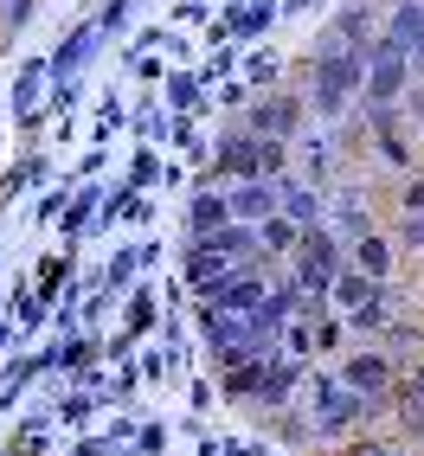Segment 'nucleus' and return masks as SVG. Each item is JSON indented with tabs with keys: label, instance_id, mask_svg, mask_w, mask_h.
Listing matches in <instances>:
<instances>
[{
	"label": "nucleus",
	"instance_id": "obj_29",
	"mask_svg": "<svg viewBox=\"0 0 424 456\" xmlns=\"http://www.w3.org/2000/svg\"><path fill=\"white\" fill-rule=\"evenodd\" d=\"M386 456H418V450L412 444H386Z\"/></svg>",
	"mask_w": 424,
	"mask_h": 456
},
{
	"label": "nucleus",
	"instance_id": "obj_24",
	"mask_svg": "<svg viewBox=\"0 0 424 456\" xmlns=\"http://www.w3.org/2000/svg\"><path fill=\"white\" fill-rule=\"evenodd\" d=\"M148 322H155V289H135L129 296V334H142Z\"/></svg>",
	"mask_w": 424,
	"mask_h": 456
},
{
	"label": "nucleus",
	"instance_id": "obj_18",
	"mask_svg": "<svg viewBox=\"0 0 424 456\" xmlns=\"http://www.w3.org/2000/svg\"><path fill=\"white\" fill-rule=\"evenodd\" d=\"M39 0H0V39H20L26 33V20H33Z\"/></svg>",
	"mask_w": 424,
	"mask_h": 456
},
{
	"label": "nucleus",
	"instance_id": "obj_12",
	"mask_svg": "<svg viewBox=\"0 0 424 456\" xmlns=\"http://www.w3.org/2000/svg\"><path fill=\"white\" fill-rule=\"evenodd\" d=\"M277 212L289 225H315L322 219V187H309V180H296V174H277Z\"/></svg>",
	"mask_w": 424,
	"mask_h": 456
},
{
	"label": "nucleus",
	"instance_id": "obj_8",
	"mask_svg": "<svg viewBox=\"0 0 424 456\" xmlns=\"http://www.w3.org/2000/svg\"><path fill=\"white\" fill-rule=\"evenodd\" d=\"M347 264H354V270H367L373 283H392V277H399V251H392L386 225H373V232L347 238Z\"/></svg>",
	"mask_w": 424,
	"mask_h": 456
},
{
	"label": "nucleus",
	"instance_id": "obj_7",
	"mask_svg": "<svg viewBox=\"0 0 424 456\" xmlns=\"http://www.w3.org/2000/svg\"><path fill=\"white\" fill-rule=\"evenodd\" d=\"M373 33H379L373 0H341V7H335V20H328V33H322V45H347V52H360Z\"/></svg>",
	"mask_w": 424,
	"mask_h": 456
},
{
	"label": "nucleus",
	"instance_id": "obj_9",
	"mask_svg": "<svg viewBox=\"0 0 424 456\" xmlns=\"http://www.w3.org/2000/svg\"><path fill=\"white\" fill-rule=\"evenodd\" d=\"M379 39L399 45L412 65H418V52H424V0H392L386 20H379Z\"/></svg>",
	"mask_w": 424,
	"mask_h": 456
},
{
	"label": "nucleus",
	"instance_id": "obj_4",
	"mask_svg": "<svg viewBox=\"0 0 424 456\" xmlns=\"http://www.w3.org/2000/svg\"><path fill=\"white\" fill-rule=\"evenodd\" d=\"M335 379H341L347 392H360V399H367V418H379V411H392V386H399V360H392L386 347H354V354H341Z\"/></svg>",
	"mask_w": 424,
	"mask_h": 456
},
{
	"label": "nucleus",
	"instance_id": "obj_21",
	"mask_svg": "<svg viewBox=\"0 0 424 456\" xmlns=\"http://www.w3.org/2000/svg\"><path fill=\"white\" fill-rule=\"evenodd\" d=\"M399 110H405V129H412V142H424V77H412V90L399 97Z\"/></svg>",
	"mask_w": 424,
	"mask_h": 456
},
{
	"label": "nucleus",
	"instance_id": "obj_5",
	"mask_svg": "<svg viewBox=\"0 0 424 456\" xmlns=\"http://www.w3.org/2000/svg\"><path fill=\"white\" fill-rule=\"evenodd\" d=\"M405 90H412V58L373 33L360 45V97L354 103H399Z\"/></svg>",
	"mask_w": 424,
	"mask_h": 456
},
{
	"label": "nucleus",
	"instance_id": "obj_19",
	"mask_svg": "<svg viewBox=\"0 0 424 456\" xmlns=\"http://www.w3.org/2000/svg\"><path fill=\"white\" fill-rule=\"evenodd\" d=\"M257 174H264V180L289 174V142H264V135H257Z\"/></svg>",
	"mask_w": 424,
	"mask_h": 456
},
{
	"label": "nucleus",
	"instance_id": "obj_2",
	"mask_svg": "<svg viewBox=\"0 0 424 456\" xmlns=\"http://www.w3.org/2000/svg\"><path fill=\"white\" fill-rule=\"evenodd\" d=\"M302 418H309V437L315 444H341L354 437L360 424H367V399L360 392H347L335 373H302Z\"/></svg>",
	"mask_w": 424,
	"mask_h": 456
},
{
	"label": "nucleus",
	"instance_id": "obj_11",
	"mask_svg": "<svg viewBox=\"0 0 424 456\" xmlns=\"http://www.w3.org/2000/svg\"><path fill=\"white\" fill-rule=\"evenodd\" d=\"M225 212L238 225H257L277 212V180H225Z\"/></svg>",
	"mask_w": 424,
	"mask_h": 456
},
{
	"label": "nucleus",
	"instance_id": "obj_17",
	"mask_svg": "<svg viewBox=\"0 0 424 456\" xmlns=\"http://www.w3.org/2000/svg\"><path fill=\"white\" fill-rule=\"evenodd\" d=\"M219 386H225V399H232V405H251V392H257V367H225V373H219Z\"/></svg>",
	"mask_w": 424,
	"mask_h": 456
},
{
	"label": "nucleus",
	"instance_id": "obj_15",
	"mask_svg": "<svg viewBox=\"0 0 424 456\" xmlns=\"http://www.w3.org/2000/svg\"><path fill=\"white\" fill-rule=\"evenodd\" d=\"M386 238H392V251H399V257H418L424 251V212H399V219L386 225Z\"/></svg>",
	"mask_w": 424,
	"mask_h": 456
},
{
	"label": "nucleus",
	"instance_id": "obj_30",
	"mask_svg": "<svg viewBox=\"0 0 424 456\" xmlns=\"http://www.w3.org/2000/svg\"><path fill=\"white\" fill-rule=\"evenodd\" d=\"M309 7H322V0H289V13H309Z\"/></svg>",
	"mask_w": 424,
	"mask_h": 456
},
{
	"label": "nucleus",
	"instance_id": "obj_28",
	"mask_svg": "<svg viewBox=\"0 0 424 456\" xmlns=\"http://www.w3.org/2000/svg\"><path fill=\"white\" fill-rule=\"evenodd\" d=\"M270 13H277V0H257V7H251L245 20H238V26H245V39H257V33H264V26H270Z\"/></svg>",
	"mask_w": 424,
	"mask_h": 456
},
{
	"label": "nucleus",
	"instance_id": "obj_22",
	"mask_svg": "<svg viewBox=\"0 0 424 456\" xmlns=\"http://www.w3.org/2000/svg\"><path fill=\"white\" fill-rule=\"evenodd\" d=\"M135 270H142V264H135V251H116V257H110V270H103V289H110V296H123Z\"/></svg>",
	"mask_w": 424,
	"mask_h": 456
},
{
	"label": "nucleus",
	"instance_id": "obj_26",
	"mask_svg": "<svg viewBox=\"0 0 424 456\" xmlns=\"http://www.w3.org/2000/svg\"><path fill=\"white\" fill-rule=\"evenodd\" d=\"M135 450H142V456H161V450H167V424H142V431H135Z\"/></svg>",
	"mask_w": 424,
	"mask_h": 456
},
{
	"label": "nucleus",
	"instance_id": "obj_14",
	"mask_svg": "<svg viewBox=\"0 0 424 456\" xmlns=\"http://www.w3.org/2000/svg\"><path fill=\"white\" fill-rule=\"evenodd\" d=\"M296 232H302V225H289L283 212H270V219H257V257L283 264V257L296 251Z\"/></svg>",
	"mask_w": 424,
	"mask_h": 456
},
{
	"label": "nucleus",
	"instance_id": "obj_10",
	"mask_svg": "<svg viewBox=\"0 0 424 456\" xmlns=\"http://www.w3.org/2000/svg\"><path fill=\"white\" fill-rule=\"evenodd\" d=\"M97 45H103V26H97V20H84V26H71V33H65V45L45 58V71H52L58 84H71V77L90 65V52H97Z\"/></svg>",
	"mask_w": 424,
	"mask_h": 456
},
{
	"label": "nucleus",
	"instance_id": "obj_23",
	"mask_svg": "<svg viewBox=\"0 0 424 456\" xmlns=\"http://www.w3.org/2000/svg\"><path fill=\"white\" fill-rule=\"evenodd\" d=\"M392 206H399V212H424V167H412V174L399 180V193H392Z\"/></svg>",
	"mask_w": 424,
	"mask_h": 456
},
{
	"label": "nucleus",
	"instance_id": "obj_13",
	"mask_svg": "<svg viewBox=\"0 0 424 456\" xmlns=\"http://www.w3.org/2000/svg\"><path fill=\"white\" fill-rule=\"evenodd\" d=\"M225 219H232V212H225V187H200L187 200V238H212Z\"/></svg>",
	"mask_w": 424,
	"mask_h": 456
},
{
	"label": "nucleus",
	"instance_id": "obj_27",
	"mask_svg": "<svg viewBox=\"0 0 424 456\" xmlns=\"http://www.w3.org/2000/svg\"><path fill=\"white\" fill-rule=\"evenodd\" d=\"M399 392H412V399L424 405V354L412 360V367H399Z\"/></svg>",
	"mask_w": 424,
	"mask_h": 456
},
{
	"label": "nucleus",
	"instance_id": "obj_6",
	"mask_svg": "<svg viewBox=\"0 0 424 456\" xmlns=\"http://www.w3.org/2000/svg\"><path fill=\"white\" fill-rule=\"evenodd\" d=\"M302 373H309V360L270 354L264 367H257V392H251V405H245V411L270 418V411H283V405H296V392H302Z\"/></svg>",
	"mask_w": 424,
	"mask_h": 456
},
{
	"label": "nucleus",
	"instance_id": "obj_25",
	"mask_svg": "<svg viewBox=\"0 0 424 456\" xmlns=\"http://www.w3.org/2000/svg\"><path fill=\"white\" fill-rule=\"evenodd\" d=\"M90 206H97V187H84L71 206H65V232H84V219H90Z\"/></svg>",
	"mask_w": 424,
	"mask_h": 456
},
{
	"label": "nucleus",
	"instance_id": "obj_16",
	"mask_svg": "<svg viewBox=\"0 0 424 456\" xmlns=\"http://www.w3.org/2000/svg\"><path fill=\"white\" fill-rule=\"evenodd\" d=\"M45 77H52V71H45V58L20 71V84H13V110H20V116H33V103H39V84H45Z\"/></svg>",
	"mask_w": 424,
	"mask_h": 456
},
{
	"label": "nucleus",
	"instance_id": "obj_3",
	"mask_svg": "<svg viewBox=\"0 0 424 456\" xmlns=\"http://www.w3.org/2000/svg\"><path fill=\"white\" fill-rule=\"evenodd\" d=\"M238 123L264 142H289L296 129H309V103H302L296 84H270V90H251L245 103H238Z\"/></svg>",
	"mask_w": 424,
	"mask_h": 456
},
{
	"label": "nucleus",
	"instance_id": "obj_20",
	"mask_svg": "<svg viewBox=\"0 0 424 456\" xmlns=\"http://www.w3.org/2000/svg\"><path fill=\"white\" fill-rule=\"evenodd\" d=\"M270 84H283V65L270 52H257L251 65H245V90H270Z\"/></svg>",
	"mask_w": 424,
	"mask_h": 456
},
{
	"label": "nucleus",
	"instance_id": "obj_1",
	"mask_svg": "<svg viewBox=\"0 0 424 456\" xmlns=\"http://www.w3.org/2000/svg\"><path fill=\"white\" fill-rule=\"evenodd\" d=\"M289 77L302 90V103H309V123H341V116L354 110V97H360V52L315 45Z\"/></svg>",
	"mask_w": 424,
	"mask_h": 456
}]
</instances>
